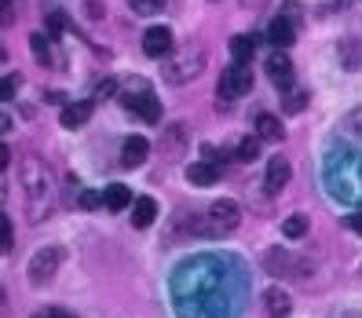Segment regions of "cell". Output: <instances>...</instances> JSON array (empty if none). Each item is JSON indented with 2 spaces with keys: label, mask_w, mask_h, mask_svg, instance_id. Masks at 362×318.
Here are the masks:
<instances>
[{
  "label": "cell",
  "mask_w": 362,
  "mask_h": 318,
  "mask_svg": "<svg viewBox=\"0 0 362 318\" xmlns=\"http://www.w3.org/2000/svg\"><path fill=\"white\" fill-rule=\"evenodd\" d=\"M18 183H23V194H26V220L40 223L52 212L55 201V176H52V165L37 154H26L18 161Z\"/></svg>",
  "instance_id": "6da1fadb"
},
{
  "label": "cell",
  "mask_w": 362,
  "mask_h": 318,
  "mask_svg": "<svg viewBox=\"0 0 362 318\" xmlns=\"http://www.w3.org/2000/svg\"><path fill=\"white\" fill-rule=\"evenodd\" d=\"M205 70V45L202 40H187V45L173 48L161 59V81L165 84H190Z\"/></svg>",
  "instance_id": "7a4b0ae2"
},
{
  "label": "cell",
  "mask_w": 362,
  "mask_h": 318,
  "mask_svg": "<svg viewBox=\"0 0 362 318\" xmlns=\"http://www.w3.org/2000/svg\"><path fill=\"white\" fill-rule=\"evenodd\" d=\"M121 102H124V110H132L139 121L161 124V102H158V95L151 92V84H146L143 77H132L129 81V92L121 95Z\"/></svg>",
  "instance_id": "3957f363"
},
{
  "label": "cell",
  "mask_w": 362,
  "mask_h": 318,
  "mask_svg": "<svg viewBox=\"0 0 362 318\" xmlns=\"http://www.w3.org/2000/svg\"><path fill=\"white\" fill-rule=\"evenodd\" d=\"M216 99H223V102H230V99H242V95H249L252 92V70H249V62H238L234 59L230 66L220 73V84H216Z\"/></svg>",
  "instance_id": "277c9868"
},
{
  "label": "cell",
  "mask_w": 362,
  "mask_h": 318,
  "mask_svg": "<svg viewBox=\"0 0 362 318\" xmlns=\"http://www.w3.org/2000/svg\"><path fill=\"white\" fill-rule=\"evenodd\" d=\"M59 264H62V249H55V245L37 249L33 257H30V267H26V278H30V285H33V289L48 285V282L55 278Z\"/></svg>",
  "instance_id": "5b68a950"
},
{
  "label": "cell",
  "mask_w": 362,
  "mask_h": 318,
  "mask_svg": "<svg viewBox=\"0 0 362 318\" xmlns=\"http://www.w3.org/2000/svg\"><path fill=\"white\" fill-rule=\"evenodd\" d=\"M205 223H209V235L212 238H220V235H230V230H238L242 223V208L234 205V201H212L205 208Z\"/></svg>",
  "instance_id": "8992f818"
},
{
  "label": "cell",
  "mask_w": 362,
  "mask_h": 318,
  "mask_svg": "<svg viewBox=\"0 0 362 318\" xmlns=\"http://www.w3.org/2000/svg\"><path fill=\"white\" fill-rule=\"evenodd\" d=\"M190 151V129L183 121H168L161 124V158L165 161H180Z\"/></svg>",
  "instance_id": "52a82bcc"
},
{
  "label": "cell",
  "mask_w": 362,
  "mask_h": 318,
  "mask_svg": "<svg viewBox=\"0 0 362 318\" xmlns=\"http://www.w3.org/2000/svg\"><path fill=\"white\" fill-rule=\"evenodd\" d=\"M168 52H173V30H168V26H151L143 33V55L165 59Z\"/></svg>",
  "instance_id": "ba28073f"
},
{
  "label": "cell",
  "mask_w": 362,
  "mask_h": 318,
  "mask_svg": "<svg viewBox=\"0 0 362 318\" xmlns=\"http://www.w3.org/2000/svg\"><path fill=\"white\" fill-rule=\"evenodd\" d=\"M267 40L274 48H289L293 40H296V18H289V15H274L271 23H267Z\"/></svg>",
  "instance_id": "9c48e42d"
},
{
  "label": "cell",
  "mask_w": 362,
  "mask_h": 318,
  "mask_svg": "<svg viewBox=\"0 0 362 318\" xmlns=\"http://www.w3.org/2000/svg\"><path fill=\"white\" fill-rule=\"evenodd\" d=\"M267 77H271V84H279V92H286L293 84V62H289L286 48H274V55L267 59Z\"/></svg>",
  "instance_id": "30bf717a"
},
{
  "label": "cell",
  "mask_w": 362,
  "mask_h": 318,
  "mask_svg": "<svg viewBox=\"0 0 362 318\" xmlns=\"http://www.w3.org/2000/svg\"><path fill=\"white\" fill-rule=\"evenodd\" d=\"M92 110H95V99L66 102V106H62V114H59L62 129H84V124H88V117H92Z\"/></svg>",
  "instance_id": "8fae6325"
},
{
  "label": "cell",
  "mask_w": 362,
  "mask_h": 318,
  "mask_svg": "<svg viewBox=\"0 0 362 318\" xmlns=\"http://www.w3.org/2000/svg\"><path fill=\"white\" fill-rule=\"evenodd\" d=\"M289 183V161L282 154H274L267 161V172H264V187H267V194H282Z\"/></svg>",
  "instance_id": "7c38bea8"
},
{
  "label": "cell",
  "mask_w": 362,
  "mask_h": 318,
  "mask_svg": "<svg viewBox=\"0 0 362 318\" xmlns=\"http://www.w3.org/2000/svg\"><path fill=\"white\" fill-rule=\"evenodd\" d=\"M146 158H151V143H146L143 136H129L121 143V165L124 168H139Z\"/></svg>",
  "instance_id": "4fadbf2b"
},
{
  "label": "cell",
  "mask_w": 362,
  "mask_h": 318,
  "mask_svg": "<svg viewBox=\"0 0 362 318\" xmlns=\"http://www.w3.org/2000/svg\"><path fill=\"white\" fill-rule=\"evenodd\" d=\"M52 33L48 30H40V33H30V52L40 59V62H48V66H59V62H62V55L55 52V45H52Z\"/></svg>",
  "instance_id": "5bb4252c"
},
{
  "label": "cell",
  "mask_w": 362,
  "mask_h": 318,
  "mask_svg": "<svg viewBox=\"0 0 362 318\" xmlns=\"http://www.w3.org/2000/svg\"><path fill=\"white\" fill-rule=\"evenodd\" d=\"M158 220V201L151 198V194H143V198H136L132 201V227H139V230H146Z\"/></svg>",
  "instance_id": "9a60e30c"
},
{
  "label": "cell",
  "mask_w": 362,
  "mask_h": 318,
  "mask_svg": "<svg viewBox=\"0 0 362 318\" xmlns=\"http://www.w3.org/2000/svg\"><path fill=\"white\" fill-rule=\"evenodd\" d=\"M216 179H220L216 161H198V165L187 168V183H194V187H212Z\"/></svg>",
  "instance_id": "2e32d148"
},
{
  "label": "cell",
  "mask_w": 362,
  "mask_h": 318,
  "mask_svg": "<svg viewBox=\"0 0 362 318\" xmlns=\"http://www.w3.org/2000/svg\"><path fill=\"white\" fill-rule=\"evenodd\" d=\"M103 198H106V205L103 208H110V212H124V208H132V190L124 187V183H110L103 190Z\"/></svg>",
  "instance_id": "e0dca14e"
},
{
  "label": "cell",
  "mask_w": 362,
  "mask_h": 318,
  "mask_svg": "<svg viewBox=\"0 0 362 318\" xmlns=\"http://www.w3.org/2000/svg\"><path fill=\"white\" fill-rule=\"evenodd\" d=\"M257 136L264 143H282L286 139V129H282V121L274 117V114H260L257 117Z\"/></svg>",
  "instance_id": "ac0fdd59"
},
{
  "label": "cell",
  "mask_w": 362,
  "mask_h": 318,
  "mask_svg": "<svg viewBox=\"0 0 362 318\" xmlns=\"http://www.w3.org/2000/svg\"><path fill=\"white\" fill-rule=\"evenodd\" d=\"M308 99H311L308 88H300V84H289V88L282 92V110H286V114H300L304 106H308Z\"/></svg>",
  "instance_id": "d6986e66"
},
{
  "label": "cell",
  "mask_w": 362,
  "mask_h": 318,
  "mask_svg": "<svg viewBox=\"0 0 362 318\" xmlns=\"http://www.w3.org/2000/svg\"><path fill=\"white\" fill-rule=\"evenodd\" d=\"M264 264H267L271 274H282V278H286V274H296V271L289 267V264H296V260L289 257V252H279V249H271L267 257H264Z\"/></svg>",
  "instance_id": "ffe728a7"
},
{
  "label": "cell",
  "mask_w": 362,
  "mask_h": 318,
  "mask_svg": "<svg viewBox=\"0 0 362 318\" xmlns=\"http://www.w3.org/2000/svg\"><path fill=\"white\" fill-rule=\"evenodd\" d=\"M66 26H70V18L62 15L55 4H45V30H48L52 37H62V33H66Z\"/></svg>",
  "instance_id": "44dd1931"
},
{
  "label": "cell",
  "mask_w": 362,
  "mask_h": 318,
  "mask_svg": "<svg viewBox=\"0 0 362 318\" xmlns=\"http://www.w3.org/2000/svg\"><path fill=\"white\" fill-rule=\"evenodd\" d=\"M230 55L238 59V62H249L252 55H257V40H252V37H245V33H238V37L230 40Z\"/></svg>",
  "instance_id": "7402d4cb"
},
{
  "label": "cell",
  "mask_w": 362,
  "mask_h": 318,
  "mask_svg": "<svg viewBox=\"0 0 362 318\" xmlns=\"http://www.w3.org/2000/svg\"><path fill=\"white\" fill-rule=\"evenodd\" d=\"M260 143H264L260 136H252V139L245 136V139H238V151H234V158H238V161H245V165H252V161L260 158Z\"/></svg>",
  "instance_id": "603a6c76"
},
{
  "label": "cell",
  "mask_w": 362,
  "mask_h": 318,
  "mask_svg": "<svg viewBox=\"0 0 362 318\" xmlns=\"http://www.w3.org/2000/svg\"><path fill=\"white\" fill-rule=\"evenodd\" d=\"M340 59H344V70H358V66H362L358 40H340Z\"/></svg>",
  "instance_id": "cb8c5ba5"
},
{
  "label": "cell",
  "mask_w": 362,
  "mask_h": 318,
  "mask_svg": "<svg viewBox=\"0 0 362 318\" xmlns=\"http://www.w3.org/2000/svg\"><path fill=\"white\" fill-rule=\"evenodd\" d=\"M282 235H286V238H308V216H300V212H296V216H289V220L282 223Z\"/></svg>",
  "instance_id": "d4e9b609"
},
{
  "label": "cell",
  "mask_w": 362,
  "mask_h": 318,
  "mask_svg": "<svg viewBox=\"0 0 362 318\" xmlns=\"http://www.w3.org/2000/svg\"><path fill=\"white\" fill-rule=\"evenodd\" d=\"M267 311H271V314H286V311H289V296H286L282 289H271V293H267Z\"/></svg>",
  "instance_id": "484cf974"
},
{
  "label": "cell",
  "mask_w": 362,
  "mask_h": 318,
  "mask_svg": "<svg viewBox=\"0 0 362 318\" xmlns=\"http://www.w3.org/2000/svg\"><path fill=\"white\" fill-rule=\"evenodd\" d=\"M165 4H168V0H129V8H132L136 15H158Z\"/></svg>",
  "instance_id": "4316f807"
},
{
  "label": "cell",
  "mask_w": 362,
  "mask_h": 318,
  "mask_svg": "<svg viewBox=\"0 0 362 318\" xmlns=\"http://www.w3.org/2000/svg\"><path fill=\"white\" fill-rule=\"evenodd\" d=\"M110 95H117V81H114V77H106V81H99V84H95V102L110 99Z\"/></svg>",
  "instance_id": "83f0119b"
},
{
  "label": "cell",
  "mask_w": 362,
  "mask_h": 318,
  "mask_svg": "<svg viewBox=\"0 0 362 318\" xmlns=\"http://www.w3.org/2000/svg\"><path fill=\"white\" fill-rule=\"evenodd\" d=\"M99 205H106V198H103V194H95V190H84V194H81V208L95 212Z\"/></svg>",
  "instance_id": "f1b7e54d"
},
{
  "label": "cell",
  "mask_w": 362,
  "mask_h": 318,
  "mask_svg": "<svg viewBox=\"0 0 362 318\" xmlns=\"http://www.w3.org/2000/svg\"><path fill=\"white\" fill-rule=\"evenodd\" d=\"M344 129L355 132V136H362V106H355V110L344 117Z\"/></svg>",
  "instance_id": "f546056e"
},
{
  "label": "cell",
  "mask_w": 362,
  "mask_h": 318,
  "mask_svg": "<svg viewBox=\"0 0 362 318\" xmlns=\"http://www.w3.org/2000/svg\"><path fill=\"white\" fill-rule=\"evenodd\" d=\"M0 238H4V242H0L4 252H11V220L8 216H0Z\"/></svg>",
  "instance_id": "4dcf8cb0"
},
{
  "label": "cell",
  "mask_w": 362,
  "mask_h": 318,
  "mask_svg": "<svg viewBox=\"0 0 362 318\" xmlns=\"http://www.w3.org/2000/svg\"><path fill=\"white\" fill-rule=\"evenodd\" d=\"M84 15H88V18H103V15H106V8L99 4V0H88V8H84Z\"/></svg>",
  "instance_id": "1f68e13d"
},
{
  "label": "cell",
  "mask_w": 362,
  "mask_h": 318,
  "mask_svg": "<svg viewBox=\"0 0 362 318\" xmlns=\"http://www.w3.org/2000/svg\"><path fill=\"white\" fill-rule=\"evenodd\" d=\"M344 223H348V230H355V235H362V212H351V216H348Z\"/></svg>",
  "instance_id": "d6a6232c"
},
{
  "label": "cell",
  "mask_w": 362,
  "mask_h": 318,
  "mask_svg": "<svg viewBox=\"0 0 362 318\" xmlns=\"http://www.w3.org/2000/svg\"><path fill=\"white\" fill-rule=\"evenodd\" d=\"M15 88H18V73H15V77H4V99H11Z\"/></svg>",
  "instance_id": "836d02e7"
},
{
  "label": "cell",
  "mask_w": 362,
  "mask_h": 318,
  "mask_svg": "<svg viewBox=\"0 0 362 318\" xmlns=\"http://www.w3.org/2000/svg\"><path fill=\"white\" fill-rule=\"evenodd\" d=\"M282 15H289V18H296V23H300V11H296V0H286V4H282Z\"/></svg>",
  "instance_id": "e575fe53"
},
{
  "label": "cell",
  "mask_w": 362,
  "mask_h": 318,
  "mask_svg": "<svg viewBox=\"0 0 362 318\" xmlns=\"http://www.w3.org/2000/svg\"><path fill=\"white\" fill-rule=\"evenodd\" d=\"M11 165V151H8V146H0V168H8Z\"/></svg>",
  "instance_id": "d590c367"
},
{
  "label": "cell",
  "mask_w": 362,
  "mask_h": 318,
  "mask_svg": "<svg viewBox=\"0 0 362 318\" xmlns=\"http://www.w3.org/2000/svg\"><path fill=\"white\" fill-rule=\"evenodd\" d=\"M45 99H48V102H55V106H66V99H62V92H48Z\"/></svg>",
  "instance_id": "8d00e7d4"
},
{
  "label": "cell",
  "mask_w": 362,
  "mask_h": 318,
  "mask_svg": "<svg viewBox=\"0 0 362 318\" xmlns=\"http://www.w3.org/2000/svg\"><path fill=\"white\" fill-rule=\"evenodd\" d=\"M11 18H15L11 15V0H4V26H11Z\"/></svg>",
  "instance_id": "74e56055"
},
{
  "label": "cell",
  "mask_w": 362,
  "mask_h": 318,
  "mask_svg": "<svg viewBox=\"0 0 362 318\" xmlns=\"http://www.w3.org/2000/svg\"><path fill=\"white\" fill-rule=\"evenodd\" d=\"M260 4H264V0H245V8H252V11H257Z\"/></svg>",
  "instance_id": "f35d334b"
},
{
  "label": "cell",
  "mask_w": 362,
  "mask_h": 318,
  "mask_svg": "<svg viewBox=\"0 0 362 318\" xmlns=\"http://www.w3.org/2000/svg\"><path fill=\"white\" fill-rule=\"evenodd\" d=\"M52 318H74L70 311H52Z\"/></svg>",
  "instance_id": "ab89813d"
},
{
  "label": "cell",
  "mask_w": 362,
  "mask_h": 318,
  "mask_svg": "<svg viewBox=\"0 0 362 318\" xmlns=\"http://www.w3.org/2000/svg\"><path fill=\"white\" fill-rule=\"evenodd\" d=\"M337 318H362V314H355V311H344V314H337Z\"/></svg>",
  "instance_id": "60d3db41"
},
{
  "label": "cell",
  "mask_w": 362,
  "mask_h": 318,
  "mask_svg": "<svg viewBox=\"0 0 362 318\" xmlns=\"http://www.w3.org/2000/svg\"><path fill=\"white\" fill-rule=\"evenodd\" d=\"M33 318H52V311H37Z\"/></svg>",
  "instance_id": "b9f144b4"
}]
</instances>
